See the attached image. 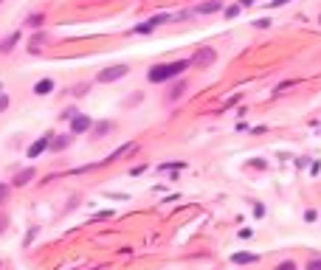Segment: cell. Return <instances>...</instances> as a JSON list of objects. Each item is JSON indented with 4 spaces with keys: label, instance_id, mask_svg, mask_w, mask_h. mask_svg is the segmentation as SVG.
<instances>
[{
    "label": "cell",
    "instance_id": "cell-22",
    "mask_svg": "<svg viewBox=\"0 0 321 270\" xmlns=\"http://www.w3.org/2000/svg\"><path fill=\"white\" fill-rule=\"evenodd\" d=\"M76 96H82V93H87V84H76V90H73Z\"/></svg>",
    "mask_w": 321,
    "mask_h": 270
},
{
    "label": "cell",
    "instance_id": "cell-16",
    "mask_svg": "<svg viewBox=\"0 0 321 270\" xmlns=\"http://www.w3.org/2000/svg\"><path fill=\"white\" fill-rule=\"evenodd\" d=\"M43 42H45V34H37L34 40H31V51H37L40 45H43Z\"/></svg>",
    "mask_w": 321,
    "mask_h": 270
},
{
    "label": "cell",
    "instance_id": "cell-14",
    "mask_svg": "<svg viewBox=\"0 0 321 270\" xmlns=\"http://www.w3.org/2000/svg\"><path fill=\"white\" fill-rule=\"evenodd\" d=\"M25 23H28V25H31V28H40V25H43V23H45V17H43V14H31V17H28V20H25Z\"/></svg>",
    "mask_w": 321,
    "mask_h": 270
},
{
    "label": "cell",
    "instance_id": "cell-18",
    "mask_svg": "<svg viewBox=\"0 0 321 270\" xmlns=\"http://www.w3.org/2000/svg\"><path fill=\"white\" fill-rule=\"evenodd\" d=\"M276 270H296V264L293 262H282V264H276Z\"/></svg>",
    "mask_w": 321,
    "mask_h": 270
},
{
    "label": "cell",
    "instance_id": "cell-23",
    "mask_svg": "<svg viewBox=\"0 0 321 270\" xmlns=\"http://www.w3.org/2000/svg\"><path fill=\"white\" fill-rule=\"evenodd\" d=\"M237 12H240V6H228V9H225V14H228V17H234Z\"/></svg>",
    "mask_w": 321,
    "mask_h": 270
},
{
    "label": "cell",
    "instance_id": "cell-25",
    "mask_svg": "<svg viewBox=\"0 0 321 270\" xmlns=\"http://www.w3.org/2000/svg\"><path fill=\"white\" fill-rule=\"evenodd\" d=\"M285 3H290V0H271V6H285Z\"/></svg>",
    "mask_w": 321,
    "mask_h": 270
},
{
    "label": "cell",
    "instance_id": "cell-10",
    "mask_svg": "<svg viewBox=\"0 0 321 270\" xmlns=\"http://www.w3.org/2000/svg\"><path fill=\"white\" fill-rule=\"evenodd\" d=\"M133 149H135V144H124V146H119L115 152H110V158H107L104 163H110V161H119L122 155H127V152H133Z\"/></svg>",
    "mask_w": 321,
    "mask_h": 270
},
{
    "label": "cell",
    "instance_id": "cell-26",
    "mask_svg": "<svg viewBox=\"0 0 321 270\" xmlns=\"http://www.w3.org/2000/svg\"><path fill=\"white\" fill-rule=\"evenodd\" d=\"M240 3H243V6H251V3H254V0H240Z\"/></svg>",
    "mask_w": 321,
    "mask_h": 270
},
{
    "label": "cell",
    "instance_id": "cell-5",
    "mask_svg": "<svg viewBox=\"0 0 321 270\" xmlns=\"http://www.w3.org/2000/svg\"><path fill=\"white\" fill-rule=\"evenodd\" d=\"M93 127V121L87 115H73L71 118V135H79V132H87Z\"/></svg>",
    "mask_w": 321,
    "mask_h": 270
},
{
    "label": "cell",
    "instance_id": "cell-3",
    "mask_svg": "<svg viewBox=\"0 0 321 270\" xmlns=\"http://www.w3.org/2000/svg\"><path fill=\"white\" fill-rule=\"evenodd\" d=\"M127 71H130L127 65H113V68H104V71L99 73V82H115V79L127 76Z\"/></svg>",
    "mask_w": 321,
    "mask_h": 270
},
{
    "label": "cell",
    "instance_id": "cell-19",
    "mask_svg": "<svg viewBox=\"0 0 321 270\" xmlns=\"http://www.w3.org/2000/svg\"><path fill=\"white\" fill-rule=\"evenodd\" d=\"M183 90H186V87H183V84H178V87H175V90H172V93H169V99H178V96H181V93H183Z\"/></svg>",
    "mask_w": 321,
    "mask_h": 270
},
{
    "label": "cell",
    "instance_id": "cell-24",
    "mask_svg": "<svg viewBox=\"0 0 321 270\" xmlns=\"http://www.w3.org/2000/svg\"><path fill=\"white\" fill-rule=\"evenodd\" d=\"M6 107H9V99H6V96H0V113H3Z\"/></svg>",
    "mask_w": 321,
    "mask_h": 270
},
{
    "label": "cell",
    "instance_id": "cell-2",
    "mask_svg": "<svg viewBox=\"0 0 321 270\" xmlns=\"http://www.w3.org/2000/svg\"><path fill=\"white\" fill-rule=\"evenodd\" d=\"M214 59H217V51L214 48H200L197 54L192 56V65L194 68H209V65H214Z\"/></svg>",
    "mask_w": 321,
    "mask_h": 270
},
{
    "label": "cell",
    "instance_id": "cell-9",
    "mask_svg": "<svg viewBox=\"0 0 321 270\" xmlns=\"http://www.w3.org/2000/svg\"><path fill=\"white\" fill-rule=\"evenodd\" d=\"M223 9V0H209V3H203V6H197L200 14H212V12H220Z\"/></svg>",
    "mask_w": 321,
    "mask_h": 270
},
{
    "label": "cell",
    "instance_id": "cell-4",
    "mask_svg": "<svg viewBox=\"0 0 321 270\" xmlns=\"http://www.w3.org/2000/svg\"><path fill=\"white\" fill-rule=\"evenodd\" d=\"M51 141H54V138H51V132H45L43 138H37L34 144L28 146V158H40V155H43V152L51 146Z\"/></svg>",
    "mask_w": 321,
    "mask_h": 270
},
{
    "label": "cell",
    "instance_id": "cell-13",
    "mask_svg": "<svg viewBox=\"0 0 321 270\" xmlns=\"http://www.w3.org/2000/svg\"><path fill=\"white\" fill-rule=\"evenodd\" d=\"M107 130H110V121H99V124L93 127V135H96V138H102Z\"/></svg>",
    "mask_w": 321,
    "mask_h": 270
},
{
    "label": "cell",
    "instance_id": "cell-20",
    "mask_svg": "<svg viewBox=\"0 0 321 270\" xmlns=\"http://www.w3.org/2000/svg\"><path fill=\"white\" fill-rule=\"evenodd\" d=\"M307 270H321V259H313V262L307 264Z\"/></svg>",
    "mask_w": 321,
    "mask_h": 270
},
{
    "label": "cell",
    "instance_id": "cell-17",
    "mask_svg": "<svg viewBox=\"0 0 321 270\" xmlns=\"http://www.w3.org/2000/svg\"><path fill=\"white\" fill-rule=\"evenodd\" d=\"M6 197H9V186L3 183V186H0V203H6Z\"/></svg>",
    "mask_w": 321,
    "mask_h": 270
},
{
    "label": "cell",
    "instance_id": "cell-15",
    "mask_svg": "<svg viewBox=\"0 0 321 270\" xmlns=\"http://www.w3.org/2000/svg\"><path fill=\"white\" fill-rule=\"evenodd\" d=\"M17 40H20V34H12L6 42H3V45H0V51H12V48H14V42H17Z\"/></svg>",
    "mask_w": 321,
    "mask_h": 270
},
{
    "label": "cell",
    "instance_id": "cell-7",
    "mask_svg": "<svg viewBox=\"0 0 321 270\" xmlns=\"http://www.w3.org/2000/svg\"><path fill=\"white\" fill-rule=\"evenodd\" d=\"M51 90H54V82H51V79H40V82L34 84V93H37V96H48Z\"/></svg>",
    "mask_w": 321,
    "mask_h": 270
},
{
    "label": "cell",
    "instance_id": "cell-11",
    "mask_svg": "<svg viewBox=\"0 0 321 270\" xmlns=\"http://www.w3.org/2000/svg\"><path fill=\"white\" fill-rule=\"evenodd\" d=\"M31 177H34V169H23V172H20L17 177H14V186H25V183H28Z\"/></svg>",
    "mask_w": 321,
    "mask_h": 270
},
{
    "label": "cell",
    "instance_id": "cell-21",
    "mask_svg": "<svg viewBox=\"0 0 321 270\" xmlns=\"http://www.w3.org/2000/svg\"><path fill=\"white\" fill-rule=\"evenodd\" d=\"M73 115H79V113H76V110H73V107H68L65 113H62V118H73Z\"/></svg>",
    "mask_w": 321,
    "mask_h": 270
},
{
    "label": "cell",
    "instance_id": "cell-27",
    "mask_svg": "<svg viewBox=\"0 0 321 270\" xmlns=\"http://www.w3.org/2000/svg\"><path fill=\"white\" fill-rule=\"evenodd\" d=\"M0 90H3V87H0Z\"/></svg>",
    "mask_w": 321,
    "mask_h": 270
},
{
    "label": "cell",
    "instance_id": "cell-6",
    "mask_svg": "<svg viewBox=\"0 0 321 270\" xmlns=\"http://www.w3.org/2000/svg\"><path fill=\"white\" fill-rule=\"evenodd\" d=\"M166 20H169V14H158V17H152V20H147V23H141L138 28H135V34H147V31H152L155 25L166 23Z\"/></svg>",
    "mask_w": 321,
    "mask_h": 270
},
{
    "label": "cell",
    "instance_id": "cell-8",
    "mask_svg": "<svg viewBox=\"0 0 321 270\" xmlns=\"http://www.w3.org/2000/svg\"><path fill=\"white\" fill-rule=\"evenodd\" d=\"M234 264H254V262H259V256L256 253H234Z\"/></svg>",
    "mask_w": 321,
    "mask_h": 270
},
{
    "label": "cell",
    "instance_id": "cell-12",
    "mask_svg": "<svg viewBox=\"0 0 321 270\" xmlns=\"http://www.w3.org/2000/svg\"><path fill=\"white\" fill-rule=\"evenodd\" d=\"M68 144H71V135H62V138H54V141H51V149H65Z\"/></svg>",
    "mask_w": 321,
    "mask_h": 270
},
{
    "label": "cell",
    "instance_id": "cell-1",
    "mask_svg": "<svg viewBox=\"0 0 321 270\" xmlns=\"http://www.w3.org/2000/svg\"><path fill=\"white\" fill-rule=\"evenodd\" d=\"M192 65V62H186V59H178V62H164V65H155V68H150V73H147V79L150 82H166V79H175V76H181L186 68Z\"/></svg>",
    "mask_w": 321,
    "mask_h": 270
}]
</instances>
